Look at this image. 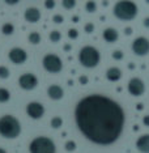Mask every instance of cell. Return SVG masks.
<instances>
[{"mask_svg": "<svg viewBox=\"0 0 149 153\" xmlns=\"http://www.w3.org/2000/svg\"><path fill=\"white\" fill-rule=\"evenodd\" d=\"M75 120L85 139L97 145H111L123 134L126 113L119 102L103 94L81 98L75 109Z\"/></svg>", "mask_w": 149, "mask_h": 153, "instance_id": "1", "label": "cell"}, {"mask_svg": "<svg viewBox=\"0 0 149 153\" xmlns=\"http://www.w3.org/2000/svg\"><path fill=\"white\" fill-rule=\"evenodd\" d=\"M21 134V123L16 117L7 114L0 117V136L4 139H17Z\"/></svg>", "mask_w": 149, "mask_h": 153, "instance_id": "2", "label": "cell"}, {"mask_svg": "<svg viewBox=\"0 0 149 153\" xmlns=\"http://www.w3.org/2000/svg\"><path fill=\"white\" fill-rule=\"evenodd\" d=\"M137 5L131 0H122L114 5L113 13L120 21H131L137 16Z\"/></svg>", "mask_w": 149, "mask_h": 153, "instance_id": "3", "label": "cell"}, {"mask_svg": "<svg viewBox=\"0 0 149 153\" xmlns=\"http://www.w3.org/2000/svg\"><path fill=\"white\" fill-rule=\"evenodd\" d=\"M79 62L85 68H96L101 62V54L94 46H84L79 53Z\"/></svg>", "mask_w": 149, "mask_h": 153, "instance_id": "4", "label": "cell"}, {"mask_svg": "<svg viewBox=\"0 0 149 153\" xmlns=\"http://www.w3.org/2000/svg\"><path fill=\"white\" fill-rule=\"evenodd\" d=\"M30 153H56V145L53 139L47 136H38L29 144Z\"/></svg>", "mask_w": 149, "mask_h": 153, "instance_id": "5", "label": "cell"}, {"mask_svg": "<svg viewBox=\"0 0 149 153\" xmlns=\"http://www.w3.org/2000/svg\"><path fill=\"white\" fill-rule=\"evenodd\" d=\"M43 68L50 74H59L63 69V62L56 54H47L42 59Z\"/></svg>", "mask_w": 149, "mask_h": 153, "instance_id": "6", "label": "cell"}, {"mask_svg": "<svg viewBox=\"0 0 149 153\" xmlns=\"http://www.w3.org/2000/svg\"><path fill=\"white\" fill-rule=\"evenodd\" d=\"M132 48L133 54L137 56H145L149 54V39L147 37H137L132 42Z\"/></svg>", "mask_w": 149, "mask_h": 153, "instance_id": "7", "label": "cell"}, {"mask_svg": "<svg viewBox=\"0 0 149 153\" xmlns=\"http://www.w3.org/2000/svg\"><path fill=\"white\" fill-rule=\"evenodd\" d=\"M128 88V93L133 97H141L145 93V84L141 79L139 77H132L130 80L127 85Z\"/></svg>", "mask_w": 149, "mask_h": 153, "instance_id": "8", "label": "cell"}, {"mask_svg": "<svg viewBox=\"0 0 149 153\" xmlns=\"http://www.w3.org/2000/svg\"><path fill=\"white\" fill-rule=\"evenodd\" d=\"M19 85L24 90H33L38 85V77L33 74H24L19 77Z\"/></svg>", "mask_w": 149, "mask_h": 153, "instance_id": "9", "label": "cell"}, {"mask_svg": "<svg viewBox=\"0 0 149 153\" xmlns=\"http://www.w3.org/2000/svg\"><path fill=\"white\" fill-rule=\"evenodd\" d=\"M8 58L13 64L20 65V64H24L27 60V53L21 47H13L9 50Z\"/></svg>", "mask_w": 149, "mask_h": 153, "instance_id": "10", "label": "cell"}, {"mask_svg": "<svg viewBox=\"0 0 149 153\" xmlns=\"http://www.w3.org/2000/svg\"><path fill=\"white\" fill-rule=\"evenodd\" d=\"M26 114L29 115V118H32V119H41L43 115H44V107L42 103L39 102H29L26 105Z\"/></svg>", "mask_w": 149, "mask_h": 153, "instance_id": "11", "label": "cell"}, {"mask_svg": "<svg viewBox=\"0 0 149 153\" xmlns=\"http://www.w3.org/2000/svg\"><path fill=\"white\" fill-rule=\"evenodd\" d=\"M24 19L29 24H37L41 20V11L36 7H29L24 13Z\"/></svg>", "mask_w": 149, "mask_h": 153, "instance_id": "12", "label": "cell"}, {"mask_svg": "<svg viewBox=\"0 0 149 153\" xmlns=\"http://www.w3.org/2000/svg\"><path fill=\"white\" fill-rule=\"evenodd\" d=\"M47 96L50 97L53 101H59L64 97V90L60 85L53 84L47 88Z\"/></svg>", "mask_w": 149, "mask_h": 153, "instance_id": "13", "label": "cell"}, {"mask_svg": "<svg viewBox=\"0 0 149 153\" xmlns=\"http://www.w3.org/2000/svg\"><path fill=\"white\" fill-rule=\"evenodd\" d=\"M102 37L106 42L114 43V42H116L118 38H119V33H118V30L114 29V27H106L102 32Z\"/></svg>", "mask_w": 149, "mask_h": 153, "instance_id": "14", "label": "cell"}, {"mask_svg": "<svg viewBox=\"0 0 149 153\" xmlns=\"http://www.w3.org/2000/svg\"><path fill=\"white\" fill-rule=\"evenodd\" d=\"M136 148L141 153H149V134L141 135L136 140Z\"/></svg>", "mask_w": 149, "mask_h": 153, "instance_id": "15", "label": "cell"}, {"mask_svg": "<svg viewBox=\"0 0 149 153\" xmlns=\"http://www.w3.org/2000/svg\"><path fill=\"white\" fill-rule=\"evenodd\" d=\"M106 79L109 81H119L122 79V71L118 67H110L106 71Z\"/></svg>", "mask_w": 149, "mask_h": 153, "instance_id": "16", "label": "cell"}, {"mask_svg": "<svg viewBox=\"0 0 149 153\" xmlns=\"http://www.w3.org/2000/svg\"><path fill=\"white\" fill-rule=\"evenodd\" d=\"M27 41H29L32 45H39L41 41H42V37L38 32H32L27 36Z\"/></svg>", "mask_w": 149, "mask_h": 153, "instance_id": "17", "label": "cell"}, {"mask_svg": "<svg viewBox=\"0 0 149 153\" xmlns=\"http://www.w3.org/2000/svg\"><path fill=\"white\" fill-rule=\"evenodd\" d=\"M1 33L4 36H12L15 33V25L12 22H5L4 25L1 26Z\"/></svg>", "mask_w": 149, "mask_h": 153, "instance_id": "18", "label": "cell"}, {"mask_svg": "<svg viewBox=\"0 0 149 153\" xmlns=\"http://www.w3.org/2000/svg\"><path fill=\"white\" fill-rule=\"evenodd\" d=\"M11 100V92L7 88H0V103H5Z\"/></svg>", "mask_w": 149, "mask_h": 153, "instance_id": "19", "label": "cell"}, {"mask_svg": "<svg viewBox=\"0 0 149 153\" xmlns=\"http://www.w3.org/2000/svg\"><path fill=\"white\" fill-rule=\"evenodd\" d=\"M50 124H51V127H53L54 130H59V128L63 126V119H62L60 117H54L53 119H51Z\"/></svg>", "mask_w": 149, "mask_h": 153, "instance_id": "20", "label": "cell"}, {"mask_svg": "<svg viewBox=\"0 0 149 153\" xmlns=\"http://www.w3.org/2000/svg\"><path fill=\"white\" fill-rule=\"evenodd\" d=\"M48 38H50L51 42L58 43L62 39V33L58 32V30H53V32H50V34H48Z\"/></svg>", "mask_w": 149, "mask_h": 153, "instance_id": "21", "label": "cell"}, {"mask_svg": "<svg viewBox=\"0 0 149 153\" xmlns=\"http://www.w3.org/2000/svg\"><path fill=\"white\" fill-rule=\"evenodd\" d=\"M85 11L88 13H94L97 11V3L93 1V0H89V1L85 3Z\"/></svg>", "mask_w": 149, "mask_h": 153, "instance_id": "22", "label": "cell"}, {"mask_svg": "<svg viewBox=\"0 0 149 153\" xmlns=\"http://www.w3.org/2000/svg\"><path fill=\"white\" fill-rule=\"evenodd\" d=\"M76 4H77V3H76L75 0H63V1H62V5H63V8H65L67 11H71V9H73L75 7H76Z\"/></svg>", "mask_w": 149, "mask_h": 153, "instance_id": "23", "label": "cell"}, {"mask_svg": "<svg viewBox=\"0 0 149 153\" xmlns=\"http://www.w3.org/2000/svg\"><path fill=\"white\" fill-rule=\"evenodd\" d=\"M11 72H9V68L5 67V65H0V79L1 80H5L9 77Z\"/></svg>", "mask_w": 149, "mask_h": 153, "instance_id": "24", "label": "cell"}, {"mask_svg": "<svg viewBox=\"0 0 149 153\" xmlns=\"http://www.w3.org/2000/svg\"><path fill=\"white\" fill-rule=\"evenodd\" d=\"M64 148H65V151H67V152H73L76 149V143L73 140H68L64 144Z\"/></svg>", "mask_w": 149, "mask_h": 153, "instance_id": "25", "label": "cell"}, {"mask_svg": "<svg viewBox=\"0 0 149 153\" xmlns=\"http://www.w3.org/2000/svg\"><path fill=\"white\" fill-rule=\"evenodd\" d=\"M111 56H113L114 60H122L123 56H124V54H123L122 50H114L113 54H111Z\"/></svg>", "mask_w": 149, "mask_h": 153, "instance_id": "26", "label": "cell"}, {"mask_svg": "<svg viewBox=\"0 0 149 153\" xmlns=\"http://www.w3.org/2000/svg\"><path fill=\"white\" fill-rule=\"evenodd\" d=\"M79 37V30L77 29H69L68 30V38L69 39H76Z\"/></svg>", "mask_w": 149, "mask_h": 153, "instance_id": "27", "label": "cell"}, {"mask_svg": "<svg viewBox=\"0 0 149 153\" xmlns=\"http://www.w3.org/2000/svg\"><path fill=\"white\" fill-rule=\"evenodd\" d=\"M84 29H85V33L92 34L93 32H94V24H93V22H88V24H85Z\"/></svg>", "mask_w": 149, "mask_h": 153, "instance_id": "28", "label": "cell"}, {"mask_svg": "<svg viewBox=\"0 0 149 153\" xmlns=\"http://www.w3.org/2000/svg\"><path fill=\"white\" fill-rule=\"evenodd\" d=\"M43 4H44V7H46V9H54L55 5H56V3H55L54 0H46Z\"/></svg>", "mask_w": 149, "mask_h": 153, "instance_id": "29", "label": "cell"}, {"mask_svg": "<svg viewBox=\"0 0 149 153\" xmlns=\"http://www.w3.org/2000/svg\"><path fill=\"white\" fill-rule=\"evenodd\" d=\"M79 82H80L81 85H86L89 82V79H88V76H85V75H81L80 77H79Z\"/></svg>", "mask_w": 149, "mask_h": 153, "instance_id": "30", "label": "cell"}, {"mask_svg": "<svg viewBox=\"0 0 149 153\" xmlns=\"http://www.w3.org/2000/svg\"><path fill=\"white\" fill-rule=\"evenodd\" d=\"M63 16L62 15H54V17H53V21L55 22V24H62L63 22Z\"/></svg>", "mask_w": 149, "mask_h": 153, "instance_id": "31", "label": "cell"}, {"mask_svg": "<svg viewBox=\"0 0 149 153\" xmlns=\"http://www.w3.org/2000/svg\"><path fill=\"white\" fill-rule=\"evenodd\" d=\"M143 124L144 126H147V127H149V115H145L143 118Z\"/></svg>", "mask_w": 149, "mask_h": 153, "instance_id": "32", "label": "cell"}, {"mask_svg": "<svg viewBox=\"0 0 149 153\" xmlns=\"http://www.w3.org/2000/svg\"><path fill=\"white\" fill-rule=\"evenodd\" d=\"M143 25H144L145 27H149V17H145V19H144Z\"/></svg>", "mask_w": 149, "mask_h": 153, "instance_id": "33", "label": "cell"}, {"mask_svg": "<svg viewBox=\"0 0 149 153\" xmlns=\"http://www.w3.org/2000/svg\"><path fill=\"white\" fill-rule=\"evenodd\" d=\"M131 33H132V29H131V27H127V29L124 30V34H127V36H130Z\"/></svg>", "mask_w": 149, "mask_h": 153, "instance_id": "34", "label": "cell"}, {"mask_svg": "<svg viewBox=\"0 0 149 153\" xmlns=\"http://www.w3.org/2000/svg\"><path fill=\"white\" fill-rule=\"evenodd\" d=\"M5 4H8V5H16V4H19V1H5Z\"/></svg>", "mask_w": 149, "mask_h": 153, "instance_id": "35", "label": "cell"}, {"mask_svg": "<svg viewBox=\"0 0 149 153\" xmlns=\"http://www.w3.org/2000/svg\"><path fill=\"white\" fill-rule=\"evenodd\" d=\"M72 21H73V22H77V21H79V16H73V17H72Z\"/></svg>", "mask_w": 149, "mask_h": 153, "instance_id": "36", "label": "cell"}, {"mask_svg": "<svg viewBox=\"0 0 149 153\" xmlns=\"http://www.w3.org/2000/svg\"><path fill=\"white\" fill-rule=\"evenodd\" d=\"M0 153H7V151L4 148H0Z\"/></svg>", "mask_w": 149, "mask_h": 153, "instance_id": "37", "label": "cell"}]
</instances>
